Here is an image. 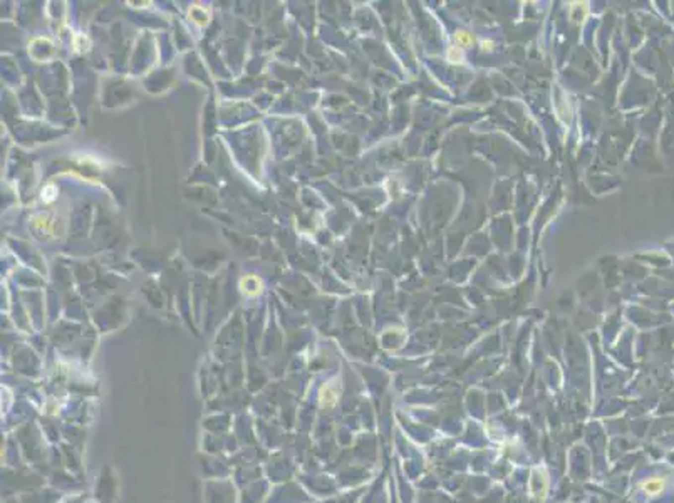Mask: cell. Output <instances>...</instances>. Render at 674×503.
Wrapping results in <instances>:
<instances>
[{
	"label": "cell",
	"mask_w": 674,
	"mask_h": 503,
	"mask_svg": "<svg viewBox=\"0 0 674 503\" xmlns=\"http://www.w3.org/2000/svg\"><path fill=\"white\" fill-rule=\"evenodd\" d=\"M642 488H644V492H646L649 497H656V495H659V493L664 490V480H661V478H649V480H646V482L642 483Z\"/></svg>",
	"instance_id": "cell-1"
},
{
	"label": "cell",
	"mask_w": 674,
	"mask_h": 503,
	"mask_svg": "<svg viewBox=\"0 0 674 503\" xmlns=\"http://www.w3.org/2000/svg\"><path fill=\"white\" fill-rule=\"evenodd\" d=\"M456 41L461 44V46H466V44H470L471 42V37L466 32H458L456 35Z\"/></svg>",
	"instance_id": "cell-2"
}]
</instances>
